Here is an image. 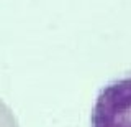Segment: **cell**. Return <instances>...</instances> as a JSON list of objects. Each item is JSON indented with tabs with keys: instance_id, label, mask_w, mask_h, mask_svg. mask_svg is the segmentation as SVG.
Instances as JSON below:
<instances>
[{
	"instance_id": "obj_1",
	"label": "cell",
	"mask_w": 131,
	"mask_h": 127,
	"mask_svg": "<svg viewBox=\"0 0 131 127\" xmlns=\"http://www.w3.org/2000/svg\"><path fill=\"white\" fill-rule=\"evenodd\" d=\"M90 127H131V71L108 79L98 89Z\"/></svg>"
}]
</instances>
